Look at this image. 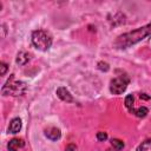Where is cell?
Returning <instances> with one entry per match:
<instances>
[{"label": "cell", "mask_w": 151, "mask_h": 151, "mask_svg": "<svg viewBox=\"0 0 151 151\" xmlns=\"http://www.w3.org/2000/svg\"><path fill=\"white\" fill-rule=\"evenodd\" d=\"M149 34H151V24L143 26V27H139L132 32H127L125 34L119 35L117 38V40L114 41V46L117 48H126V47L140 41L145 37H147Z\"/></svg>", "instance_id": "cell-1"}, {"label": "cell", "mask_w": 151, "mask_h": 151, "mask_svg": "<svg viewBox=\"0 0 151 151\" xmlns=\"http://www.w3.org/2000/svg\"><path fill=\"white\" fill-rule=\"evenodd\" d=\"M27 90V85L24 81L14 80V74L9 76V79L1 88V93L4 96H22Z\"/></svg>", "instance_id": "cell-2"}, {"label": "cell", "mask_w": 151, "mask_h": 151, "mask_svg": "<svg viewBox=\"0 0 151 151\" xmlns=\"http://www.w3.org/2000/svg\"><path fill=\"white\" fill-rule=\"evenodd\" d=\"M52 35L45 29H35L32 32V44L39 51H47L52 45Z\"/></svg>", "instance_id": "cell-3"}, {"label": "cell", "mask_w": 151, "mask_h": 151, "mask_svg": "<svg viewBox=\"0 0 151 151\" xmlns=\"http://www.w3.org/2000/svg\"><path fill=\"white\" fill-rule=\"evenodd\" d=\"M130 83V78L126 74H120L110 81V91L113 94H122Z\"/></svg>", "instance_id": "cell-4"}, {"label": "cell", "mask_w": 151, "mask_h": 151, "mask_svg": "<svg viewBox=\"0 0 151 151\" xmlns=\"http://www.w3.org/2000/svg\"><path fill=\"white\" fill-rule=\"evenodd\" d=\"M55 93H57L58 98L60 100H63V101H66V103H72L73 101V97H72V94L70 93V91L66 87H63V86L58 87Z\"/></svg>", "instance_id": "cell-5"}, {"label": "cell", "mask_w": 151, "mask_h": 151, "mask_svg": "<svg viewBox=\"0 0 151 151\" xmlns=\"http://www.w3.org/2000/svg\"><path fill=\"white\" fill-rule=\"evenodd\" d=\"M45 136H46L50 140L55 142V140L60 139V137H61V132H60V130H59L58 127L51 126V127H47V129L45 130Z\"/></svg>", "instance_id": "cell-6"}, {"label": "cell", "mask_w": 151, "mask_h": 151, "mask_svg": "<svg viewBox=\"0 0 151 151\" xmlns=\"http://www.w3.org/2000/svg\"><path fill=\"white\" fill-rule=\"evenodd\" d=\"M24 145H25V142L22 139H20V138H13V139H11L8 142L7 149H8V151H18L20 147H24Z\"/></svg>", "instance_id": "cell-7"}, {"label": "cell", "mask_w": 151, "mask_h": 151, "mask_svg": "<svg viewBox=\"0 0 151 151\" xmlns=\"http://www.w3.org/2000/svg\"><path fill=\"white\" fill-rule=\"evenodd\" d=\"M21 130V119L20 118H13L9 122L8 132L9 133H18Z\"/></svg>", "instance_id": "cell-8"}, {"label": "cell", "mask_w": 151, "mask_h": 151, "mask_svg": "<svg viewBox=\"0 0 151 151\" xmlns=\"http://www.w3.org/2000/svg\"><path fill=\"white\" fill-rule=\"evenodd\" d=\"M29 60H31V53H28L26 51L19 52L18 55H17V59H15L18 65H26Z\"/></svg>", "instance_id": "cell-9"}, {"label": "cell", "mask_w": 151, "mask_h": 151, "mask_svg": "<svg viewBox=\"0 0 151 151\" xmlns=\"http://www.w3.org/2000/svg\"><path fill=\"white\" fill-rule=\"evenodd\" d=\"M131 113H133L134 116H137V117H139V118H144V117L149 113V109L145 107V106H140V107H138V109H133Z\"/></svg>", "instance_id": "cell-10"}, {"label": "cell", "mask_w": 151, "mask_h": 151, "mask_svg": "<svg viewBox=\"0 0 151 151\" xmlns=\"http://www.w3.org/2000/svg\"><path fill=\"white\" fill-rule=\"evenodd\" d=\"M133 103H134V97H133V94H127V96L125 97L124 104H125V107H126L130 112H132V110H133Z\"/></svg>", "instance_id": "cell-11"}, {"label": "cell", "mask_w": 151, "mask_h": 151, "mask_svg": "<svg viewBox=\"0 0 151 151\" xmlns=\"http://www.w3.org/2000/svg\"><path fill=\"white\" fill-rule=\"evenodd\" d=\"M137 151H151V139L144 140V142L137 147Z\"/></svg>", "instance_id": "cell-12"}, {"label": "cell", "mask_w": 151, "mask_h": 151, "mask_svg": "<svg viewBox=\"0 0 151 151\" xmlns=\"http://www.w3.org/2000/svg\"><path fill=\"white\" fill-rule=\"evenodd\" d=\"M111 145L116 149V150H122L123 147H124V142L123 140H120V139H118V138H112L111 139Z\"/></svg>", "instance_id": "cell-13"}, {"label": "cell", "mask_w": 151, "mask_h": 151, "mask_svg": "<svg viewBox=\"0 0 151 151\" xmlns=\"http://www.w3.org/2000/svg\"><path fill=\"white\" fill-rule=\"evenodd\" d=\"M97 139L99 142H105L107 139V133L106 132H103V131H99L97 132Z\"/></svg>", "instance_id": "cell-14"}, {"label": "cell", "mask_w": 151, "mask_h": 151, "mask_svg": "<svg viewBox=\"0 0 151 151\" xmlns=\"http://www.w3.org/2000/svg\"><path fill=\"white\" fill-rule=\"evenodd\" d=\"M98 68H99L100 71H105V72H106V71H109L110 67H109V64H107V63L99 61V63H98Z\"/></svg>", "instance_id": "cell-15"}, {"label": "cell", "mask_w": 151, "mask_h": 151, "mask_svg": "<svg viewBox=\"0 0 151 151\" xmlns=\"http://www.w3.org/2000/svg\"><path fill=\"white\" fill-rule=\"evenodd\" d=\"M0 68H1L0 74H1V76H5V73H6L7 68H8V67H7V64H6V63H4V61H2V63H0Z\"/></svg>", "instance_id": "cell-16"}, {"label": "cell", "mask_w": 151, "mask_h": 151, "mask_svg": "<svg viewBox=\"0 0 151 151\" xmlns=\"http://www.w3.org/2000/svg\"><path fill=\"white\" fill-rule=\"evenodd\" d=\"M65 151H77V146L74 144H68L65 147Z\"/></svg>", "instance_id": "cell-17"}, {"label": "cell", "mask_w": 151, "mask_h": 151, "mask_svg": "<svg viewBox=\"0 0 151 151\" xmlns=\"http://www.w3.org/2000/svg\"><path fill=\"white\" fill-rule=\"evenodd\" d=\"M139 97H140V99H145V100H149V99H150V97H149V96H146L145 93H142Z\"/></svg>", "instance_id": "cell-18"}, {"label": "cell", "mask_w": 151, "mask_h": 151, "mask_svg": "<svg viewBox=\"0 0 151 151\" xmlns=\"http://www.w3.org/2000/svg\"><path fill=\"white\" fill-rule=\"evenodd\" d=\"M147 44H149V45H150V46H151V35H150V37H149V40H147Z\"/></svg>", "instance_id": "cell-19"}]
</instances>
